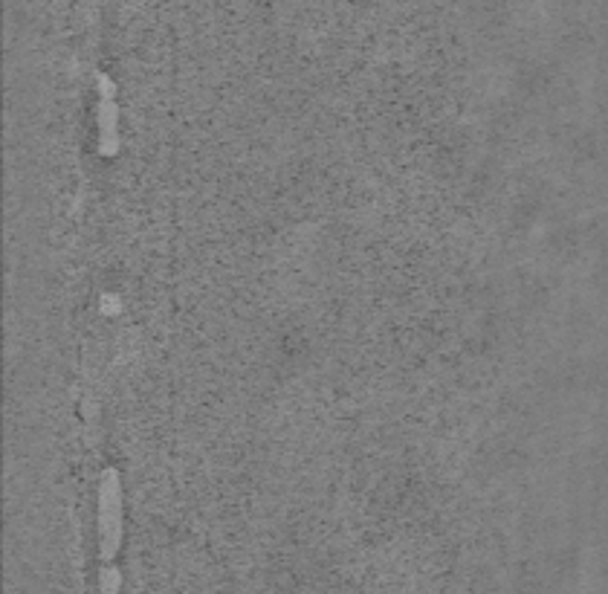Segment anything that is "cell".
I'll use <instances>...</instances> for the list:
<instances>
[{
    "mask_svg": "<svg viewBox=\"0 0 608 594\" xmlns=\"http://www.w3.org/2000/svg\"><path fill=\"white\" fill-rule=\"evenodd\" d=\"M102 528H105V557H111L116 542H119V528H122L119 493L113 484V473H108V484L102 487Z\"/></svg>",
    "mask_w": 608,
    "mask_h": 594,
    "instance_id": "cell-1",
    "label": "cell"
}]
</instances>
